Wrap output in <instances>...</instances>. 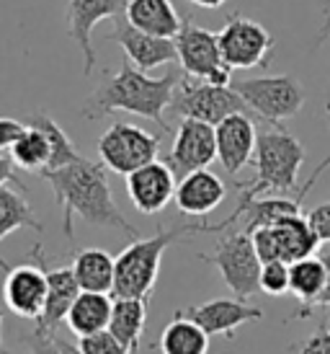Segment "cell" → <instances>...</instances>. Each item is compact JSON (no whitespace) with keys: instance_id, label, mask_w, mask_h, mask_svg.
I'll list each match as a JSON object with an SVG mask.
<instances>
[{"instance_id":"cb8c5ba5","label":"cell","mask_w":330,"mask_h":354,"mask_svg":"<svg viewBox=\"0 0 330 354\" xmlns=\"http://www.w3.org/2000/svg\"><path fill=\"white\" fill-rule=\"evenodd\" d=\"M111 310H114V300L108 295H98V292H80L78 300L72 303L68 313V328L72 334L83 339V336H93L101 331H108L111 324Z\"/></svg>"},{"instance_id":"4316f807","label":"cell","mask_w":330,"mask_h":354,"mask_svg":"<svg viewBox=\"0 0 330 354\" xmlns=\"http://www.w3.org/2000/svg\"><path fill=\"white\" fill-rule=\"evenodd\" d=\"M21 227H31L37 233L44 230L29 197H26V187L6 184V187H0V241Z\"/></svg>"},{"instance_id":"ba28073f","label":"cell","mask_w":330,"mask_h":354,"mask_svg":"<svg viewBox=\"0 0 330 354\" xmlns=\"http://www.w3.org/2000/svg\"><path fill=\"white\" fill-rule=\"evenodd\" d=\"M160 153V138L137 127L132 122H114L111 127L98 138V158L119 176H129L137 168L155 163Z\"/></svg>"},{"instance_id":"484cf974","label":"cell","mask_w":330,"mask_h":354,"mask_svg":"<svg viewBox=\"0 0 330 354\" xmlns=\"http://www.w3.org/2000/svg\"><path fill=\"white\" fill-rule=\"evenodd\" d=\"M147 324V300L137 297H114V310H111V324L108 331L117 336L119 342L132 354L139 352L142 334Z\"/></svg>"},{"instance_id":"603a6c76","label":"cell","mask_w":330,"mask_h":354,"mask_svg":"<svg viewBox=\"0 0 330 354\" xmlns=\"http://www.w3.org/2000/svg\"><path fill=\"white\" fill-rule=\"evenodd\" d=\"M322 290H325V264L320 256H307L302 261L289 264V292L302 305L291 318H310L312 308H318Z\"/></svg>"},{"instance_id":"b9f144b4","label":"cell","mask_w":330,"mask_h":354,"mask_svg":"<svg viewBox=\"0 0 330 354\" xmlns=\"http://www.w3.org/2000/svg\"><path fill=\"white\" fill-rule=\"evenodd\" d=\"M62 346H65V354H80L78 344H72V342H68V339H62Z\"/></svg>"},{"instance_id":"d6a6232c","label":"cell","mask_w":330,"mask_h":354,"mask_svg":"<svg viewBox=\"0 0 330 354\" xmlns=\"http://www.w3.org/2000/svg\"><path fill=\"white\" fill-rule=\"evenodd\" d=\"M253 246H255V254L261 259V264H269V261H282L279 256V241H276V233L273 227H258L251 233Z\"/></svg>"},{"instance_id":"7402d4cb","label":"cell","mask_w":330,"mask_h":354,"mask_svg":"<svg viewBox=\"0 0 330 354\" xmlns=\"http://www.w3.org/2000/svg\"><path fill=\"white\" fill-rule=\"evenodd\" d=\"M72 272L83 292L108 295L114 292L117 279V259L104 248H83L72 259Z\"/></svg>"},{"instance_id":"ab89813d","label":"cell","mask_w":330,"mask_h":354,"mask_svg":"<svg viewBox=\"0 0 330 354\" xmlns=\"http://www.w3.org/2000/svg\"><path fill=\"white\" fill-rule=\"evenodd\" d=\"M328 37H330V0H325V3H322V29L318 39L325 41Z\"/></svg>"},{"instance_id":"74e56055","label":"cell","mask_w":330,"mask_h":354,"mask_svg":"<svg viewBox=\"0 0 330 354\" xmlns=\"http://www.w3.org/2000/svg\"><path fill=\"white\" fill-rule=\"evenodd\" d=\"M6 184H19V187H26L21 176L16 174V166H13V160L6 156H0V187H6Z\"/></svg>"},{"instance_id":"ffe728a7","label":"cell","mask_w":330,"mask_h":354,"mask_svg":"<svg viewBox=\"0 0 330 354\" xmlns=\"http://www.w3.org/2000/svg\"><path fill=\"white\" fill-rule=\"evenodd\" d=\"M227 197V187L209 168L194 171L178 181L175 187V207L186 217H206L222 205Z\"/></svg>"},{"instance_id":"9a60e30c","label":"cell","mask_w":330,"mask_h":354,"mask_svg":"<svg viewBox=\"0 0 330 354\" xmlns=\"http://www.w3.org/2000/svg\"><path fill=\"white\" fill-rule=\"evenodd\" d=\"M129 0H68V34L80 47L83 55V75H93L96 50H93V29L101 21H117L124 16Z\"/></svg>"},{"instance_id":"83f0119b","label":"cell","mask_w":330,"mask_h":354,"mask_svg":"<svg viewBox=\"0 0 330 354\" xmlns=\"http://www.w3.org/2000/svg\"><path fill=\"white\" fill-rule=\"evenodd\" d=\"M23 124H26V127L39 129L41 135L49 140L52 158H49V168H47V171H57V168L70 166V163H75V160H80V158H83L78 153V148H75V142L70 140L68 132L59 127L57 122L49 117L47 111H31ZM39 176H41V174H39Z\"/></svg>"},{"instance_id":"8992f818","label":"cell","mask_w":330,"mask_h":354,"mask_svg":"<svg viewBox=\"0 0 330 354\" xmlns=\"http://www.w3.org/2000/svg\"><path fill=\"white\" fill-rule=\"evenodd\" d=\"M202 261L214 264L224 279L227 290L237 300H251L253 295L261 292V259L255 254L253 238L245 230H235L230 236H224L214 254H199Z\"/></svg>"},{"instance_id":"8d00e7d4","label":"cell","mask_w":330,"mask_h":354,"mask_svg":"<svg viewBox=\"0 0 330 354\" xmlns=\"http://www.w3.org/2000/svg\"><path fill=\"white\" fill-rule=\"evenodd\" d=\"M23 132H26V124H23V122L10 119V117H0V153L13 148Z\"/></svg>"},{"instance_id":"4dcf8cb0","label":"cell","mask_w":330,"mask_h":354,"mask_svg":"<svg viewBox=\"0 0 330 354\" xmlns=\"http://www.w3.org/2000/svg\"><path fill=\"white\" fill-rule=\"evenodd\" d=\"M261 292L271 297H282L289 292V264L269 261L261 266Z\"/></svg>"},{"instance_id":"f6af8a7d","label":"cell","mask_w":330,"mask_h":354,"mask_svg":"<svg viewBox=\"0 0 330 354\" xmlns=\"http://www.w3.org/2000/svg\"><path fill=\"white\" fill-rule=\"evenodd\" d=\"M0 354H8V352H0Z\"/></svg>"},{"instance_id":"52a82bcc","label":"cell","mask_w":330,"mask_h":354,"mask_svg":"<svg viewBox=\"0 0 330 354\" xmlns=\"http://www.w3.org/2000/svg\"><path fill=\"white\" fill-rule=\"evenodd\" d=\"M181 73L191 80H204L214 86H230L233 70L224 65L220 52V34L196 26L191 19H184V26L175 37Z\"/></svg>"},{"instance_id":"ac0fdd59","label":"cell","mask_w":330,"mask_h":354,"mask_svg":"<svg viewBox=\"0 0 330 354\" xmlns=\"http://www.w3.org/2000/svg\"><path fill=\"white\" fill-rule=\"evenodd\" d=\"M175 187H178V181H175L173 171L165 166L163 160L147 163L126 176V194L142 215L163 212L165 207L173 202Z\"/></svg>"},{"instance_id":"277c9868","label":"cell","mask_w":330,"mask_h":354,"mask_svg":"<svg viewBox=\"0 0 330 354\" xmlns=\"http://www.w3.org/2000/svg\"><path fill=\"white\" fill-rule=\"evenodd\" d=\"M191 233H202V223L178 225L173 230H165L160 225L153 238H137V241H132L117 256V279H114V292L111 295L147 300L157 285L160 261H163V254L168 251V246L175 243L178 238L191 236Z\"/></svg>"},{"instance_id":"d590c367","label":"cell","mask_w":330,"mask_h":354,"mask_svg":"<svg viewBox=\"0 0 330 354\" xmlns=\"http://www.w3.org/2000/svg\"><path fill=\"white\" fill-rule=\"evenodd\" d=\"M307 220H310L320 246L322 243H330V199L328 202H320L318 207H312L310 212H307Z\"/></svg>"},{"instance_id":"1f68e13d","label":"cell","mask_w":330,"mask_h":354,"mask_svg":"<svg viewBox=\"0 0 330 354\" xmlns=\"http://www.w3.org/2000/svg\"><path fill=\"white\" fill-rule=\"evenodd\" d=\"M78 349L80 354H132L111 331L83 336V339H78Z\"/></svg>"},{"instance_id":"7c38bea8","label":"cell","mask_w":330,"mask_h":354,"mask_svg":"<svg viewBox=\"0 0 330 354\" xmlns=\"http://www.w3.org/2000/svg\"><path fill=\"white\" fill-rule=\"evenodd\" d=\"M214 160H217V129L196 119H181L178 129L173 132V148L163 160L173 171L175 181H181L194 171H204Z\"/></svg>"},{"instance_id":"f1b7e54d","label":"cell","mask_w":330,"mask_h":354,"mask_svg":"<svg viewBox=\"0 0 330 354\" xmlns=\"http://www.w3.org/2000/svg\"><path fill=\"white\" fill-rule=\"evenodd\" d=\"M160 352L163 354H206L209 336L188 318L175 315L160 334Z\"/></svg>"},{"instance_id":"f546056e","label":"cell","mask_w":330,"mask_h":354,"mask_svg":"<svg viewBox=\"0 0 330 354\" xmlns=\"http://www.w3.org/2000/svg\"><path fill=\"white\" fill-rule=\"evenodd\" d=\"M49 158H52L49 140L34 127H26V132L19 138V142L10 148L13 166L23 168V171H29V174H37V176L44 174L49 168Z\"/></svg>"},{"instance_id":"e575fe53","label":"cell","mask_w":330,"mask_h":354,"mask_svg":"<svg viewBox=\"0 0 330 354\" xmlns=\"http://www.w3.org/2000/svg\"><path fill=\"white\" fill-rule=\"evenodd\" d=\"M291 354H330V328L320 324V328L312 336H307L302 344H291Z\"/></svg>"},{"instance_id":"8fae6325","label":"cell","mask_w":330,"mask_h":354,"mask_svg":"<svg viewBox=\"0 0 330 354\" xmlns=\"http://www.w3.org/2000/svg\"><path fill=\"white\" fill-rule=\"evenodd\" d=\"M328 168H330V158H325L320 166L312 171V176L304 181V187L300 189V197L297 199H287V197L245 199V197H237V205H235L233 212L224 217L222 223H217V225H204V233H220V230L233 225L235 220H243L245 233L251 236L253 230H258V227H271V225H276L279 220H284V217L302 215V202H304V197H307V192H310L312 184H315V181H318Z\"/></svg>"},{"instance_id":"6da1fadb","label":"cell","mask_w":330,"mask_h":354,"mask_svg":"<svg viewBox=\"0 0 330 354\" xmlns=\"http://www.w3.org/2000/svg\"><path fill=\"white\" fill-rule=\"evenodd\" d=\"M41 178L49 184L55 202L62 209V233L68 238V243H75L72 215L83 217L86 223L96 227L122 230L132 241L139 238V230L117 207V199H114V192H111L106 176V166L101 160L96 163V160L80 158V160L57 168V171H44Z\"/></svg>"},{"instance_id":"9c48e42d","label":"cell","mask_w":330,"mask_h":354,"mask_svg":"<svg viewBox=\"0 0 330 354\" xmlns=\"http://www.w3.org/2000/svg\"><path fill=\"white\" fill-rule=\"evenodd\" d=\"M171 111L181 119H196L204 124H222L233 114H248L251 109L245 106V101L233 91V86H214L204 80L186 78L178 83L171 104Z\"/></svg>"},{"instance_id":"5b68a950","label":"cell","mask_w":330,"mask_h":354,"mask_svg":"<svg viewBox=\"0 0 330 354\" xmlns=\"http://www.w3.org/2000/svg\"><path fill=\"white\" fill-rule=\"evenodd\" d=\"M233 91L245 106L266 119L273 129H284V122L300 114L307 93L294 75H263V78H233Z\"/></svg>"},{"instance_id":"4fadbf2b","label":"cell","mask_w":330,"mask_h":354,"mask_svg":"<svg viewBox=\"0 0 330 354\" xmlns=\"http://www.w3.org/2000/svg\"><path fill=\"white\" fill-rule=\"evenodd\" d=\"M3 269V300L10 313L26 321H39L44 303H47V274L37 261L29 264H13L8 266L0 259Z\"/></svg>"},{"instance_id":"836d02e7","label":"cell","mask_w":330,"mask_h":354,"mask_svg":"<svg viewBox=\"0 0 330 354\" xmlns=\"http://www.w3.org/2000/svg\"><path fill=\"white\" fill-rule=\"evenodd\" d=\"M29 354H65V346H62V336L55 331V334H47V331H39L34 328L29 336Z\"/></svg>"},{"instance_id":"d4e9b609","label":"cell","mask_w":330,"mask_h":354,"mask_svg":"<svg viewBox=\"0 0 330 354\" xmlns=\"http://www.w3.org/2000/svg\"><path fill=\"white\" fill-rule=\"evenodd\" d=\"M271 227L273 233H276V241H279V256L287 264L307 259V256L315 254V248L320 246V241L315 236L307 215L284 217V220H279Z\"/></svg>"},{"instance_id":"5bb4252c","label":"cell","mask_w":330,"mask_h":354,"mask_svg":"<svg viewBox=\"0 0 330 354\" xmlns=\"http://www.w3.org/2000/svg\"><path fill=\"white\" fill-rule=\"evenodd\" d=\"M175 315L194 321L206 336H224L233 339V334L245 324L261 321L263 310L255 305H248V300H237V297H217V300H206L199 305H186Z\"/></svg>"},{"instance_id":"7a4b0ae2","label":"cell","mask_w":330,"mask_h":354,"mask_svg":"<svg viewBox=\"0 0 330 354\" xmlns=\"http://www.w3.org/2000/svg\"><path fill=\"white\" fill-rule=\"evenodd\" d=\"M184 80V73L168 70L160 78H150L147 73L137 70L129 59L122 62V68L98 86L88 96L80 114L86 119H101L114 111H126L135 117L155 122L163 132H171V124L165 122V111L171 109L178 83Z\"/></svg>"},{"instance_id":"30bf717a","label":"cell","mask_w":330,"mask_h":354,"mask_svg":"<svg viewBox=\"0 0 330 354\" xmlns=\"http://www.w3.org/2000/svg\"><path fill=\"white\" fill-rule=\"evenodd\" d=\"M273 47L276 39L269 34V29L258 21L245 19L243 13L227 16L220 31V52L230 70L269 68Z\"/></svg>"},{"instance_id":"e0dca14e","label":"cell","mask_w":330,"mask_h":354,"mask_svg":"<svg viewBox=\"0 0 330 354\" xmlns=\"http://www.w3.org/2000/svg\"><path fill=\"white\" fill-rule=\"evenodd\" d=\"M108 41H117L124 50L126 59L135 65L137 70H155L160 65H171L178 62V50H175V39H163V37H153L145 31L129 26L122 16L114 21V31L106 37Z\"/></svg>"},{"instance_id":"60d3db41","label":"cell","mask_w":330,"mask_h":354,"mask_svg":"<svg viewBox=\"0 0 330 354\" xmlns=\"http://www.w3.org/2000/svg\"><path fill=\"white\" fill-rule=\"evenodd\" d=\"M191 6H196V8H204V10H217L222 8L227 0H188Z\"/></svg>"},{"instance_id":"f35d334b","label":"cell","mask_w":330,"mask_h":354,"mask_svg":"<svg viewBox=\"0 0 330 354\" xmlns=\"http://www.w3.org/2000/svg\"><path fill=\"white\" fill-rule=\"evenodd\" d=\"M320 259L325 264V290H322L320 300H318V308H330V251H322Z\"/></svg>"},{"instance_id":"2e32d148","label":"cell","mask_w":330,"mask_h":354,"mask_svg":"<svg viewBox=\"0 0 330 354\" xmlns=\"http://www.w3.org/2000/svg\"><path fill=\"white\" fill-rule=\"evenodd\" d=\"M29 259L37 261V264L44 269V274H47V303H44L41 318L37 321L34 328L47 331V334H55L57 326L62 324V321H68L70 308H72V303L78 300V295L83 290H80L78 279H75L72 266H49L47 256H44V248H41L39 243L31 248Z\"/></svg>"},{"instance_id":"d6986e66","label":"cell","mask_w":330,"mask_h":354,"mask_svg":"<svg viewBox=\"0 0 330 354\" xmlns=\"http://www.w3.org/2000/svg\"><path fill=\"white\" fill-rule=\"evenodd\" d=\"M217 160L224 168V174L237 176L255 156V124L251 114H233L222 124H217Z\"/></svg>"},{"instance_id":"7bdbcfd3","label":"cell","mask_w":330,"mask_h":354,"mask_svg":"<svg viewBox=\"0 0 330 354\" xmlns=\"http://www.w3.org/2000/svg\"><path fill=\"white\" fill-rule=\"evenodd\" d=\"M0 352H8V349L3 346V310H0Z\"/></svg>"},{"instance_id":"44dd1931","label":"cell","mask_w":330,"mask_h":354,"mask_svg":"<svg viewBox=\"0 0 330 354\" xmlns=\"http://www.w3.org/2000/svg\"><path fill=\"white\" fill-rule=\"evenodd\" d=\"M124 21L135 29L163 39H175L184 26V19L171 0H129Z\"/></svg>"},{"instance_id":"ee69618b","label":"cell","mask_w":330,"mask_h":354,"mask_svg":"<svg viewBox=\"0 0 330 354\" xmlns=\"http://www.w3.org/2000/svg\"><path fill=\"white\" fill-rule=\"evenodd\" d=\"M325 111H328V132H330V88H328V101H325Z\"/></svg>"},{"instance_id":"3957f363","label":"cell","mask_w":330,"mask_h":354,"mask_svg":"<svg viewBox=\"0 0 330 354\" xmlns=\"http://www.w3.org/2000/svg\"><path fill=\"white\" fill-rule=\"evenodd\" d=\"M307 150L287 129H263L255 140V176L237 181V197L255 199L266 192H294Z\"/></svg>"}]
</instances>
